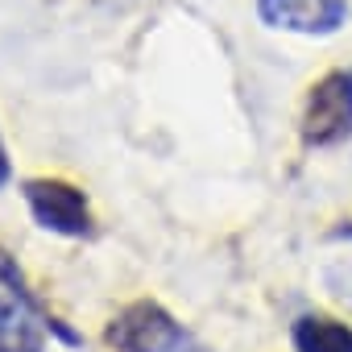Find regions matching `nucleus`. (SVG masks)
<instances>
[{
    "label": "nucleus",
    "instance_id": "1",
    "mask_svg": "<svg viewBox=\"0 0 352 352\" xmlns=\"http://www.w3.org/2000/svg\"><path fill=\"white\" fill-rule=\"evenodd\" d=\"M116 352H212L204 348L183 323H174V315L149 298L124 307L112 323H108V336H104Z\"/></svg>",
    "mask_w": 352,
    "mask_h": 352
},
{
    "label": "nucleus",
    "instance_id": "2",
    "mask_svg": "<svg viewBox=\"0 0 352 352\" xmlns=\"http://www.w3.org/2000/svg\"><path fill=\"white\" fill-rule=\"evenodd\" d=\"M46 323L50 319L38 315L17 261L0 249V352H42Z\"/></svg>",
    "mask_w": 352,
    "mask_h": 352
},
{
    "label": "nucleus",
    "instance_id": "3",
    "mask_svg": "<svg viewBox=\"0 0 352 352\" xmlns=\"http://www.w3.org/2000/svg\"><path fill=\"white\" fill-rule=\"evenodd\" d=\"M25 204L38 220V228L58 232V236H83L91 228L87 199L63 179H30L25 183Z\"/></svg>",
    "mask_w": 352,
    "mask_h": 352
},
{
    "label": "nucleus",
    "instance_id": "4",
    "mask_svg": "<svg viewBox=\"0 0 352 352\" xmlns=\"http://www.w3.org/2000/svg\"><path fill=\"white\" fill-rule=\"evenodd\" d=\"M302 124L311 145H336L352 133V71H331L311 87Z\"/></svg>",
    "mask_w": 352,
    "mask_h": 352
},
{
    "label": "nucleus",
    "instance_id": "5",
    "mask_svg": "<svg viewBox=\"0 0 352 352\" xmlns=\"http://www.w3.org/2000/svg\"><path fill=\"white\" fill-rule=\"evenodd\" d=\"M257 13L270 30L307 34V38H327L348 21L344 0H257Z\"/></svg>",
    "mask_w": 352,
    "mask_h": 352
},
{
    "label": "nucleus",
    "instance_id": "6",
    "mask_svg": "<svg viewBox=\"0 0 352 352\" xmlns=\"http://www.w3.org/2000/svg\"><path fill=\"white\" fill-rule=\"evenodd\" d=\"M294 348L298 352H352V327L327 315H302L294 323Z\"/></svg>",
    "mask_w": 352,
    "mask_h": 352
},
{
    "label": "nucleus",
    "instance_id": "7",
    "mask_svg": "<svg viewBox=\"0 0 352 352\" xmlns=\"http://www.w3.org/2000/svg\"><path fill=\"white\" fill-rule=\"evenodd\" d=\"M13 179V166H9V153H5V141H0V187Z\"/></svg>",
    "mask_w": 352,
    "mask_h": 352
}]
</instances>
